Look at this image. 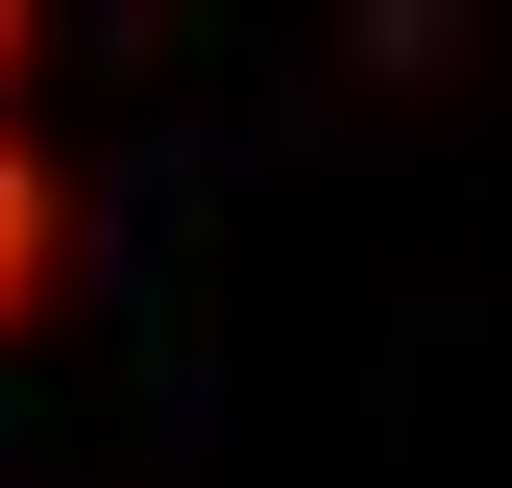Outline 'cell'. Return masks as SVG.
<instances>
[{"instance_id": "obj_2", "label": "cell", "mask_w": 512, "mask_h": 488, "mask_svg": "<svg viewBox=\"0 0 512 488\" xmlns=\"http://www.w3.org/2000/svg\"><path fill=\"white\" fill-rule=\"evenodd\" d=\"M0 74H25V0H0Z\"/></svg>"}, {"instance_id": "obj_1", "label": "cell", "mask_w": 512, "mask_h": 488, "mask_svg": "<svg viewBox=\"0 0 512 488\" xmlns=\"http://www.w3.org/2000/svg\"><path fill=\"white\" fill-rule=\"evenodd\" d=\"M49 269H74V171H49L25 122H0V342L49 318Z\"/></svg>"}]
</instances>
